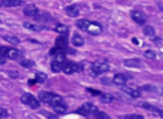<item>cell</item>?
Wrapping results in <instances>:
<instances>
[{"label":"cell","mask_w":163,"mask_h":119,"mask_svg":"<svg viewBox=\"0 0 163 119\" xmlns=\"http://www.w3.org/2000/svg\"><path fill=\"white\" fill-rule=\"evenodd\" d=\"M127 82V77L123 73H117L113 78V82L117 86H123Z\"/></svg>","instance_id":"2e32d148"},{"label":"cell","mask_w":163,"mask_h":119,"mask_svg":"<svg viewBox=\"0 0 163 119\" xmlns=\"http://www.w3.org/2000/svg\"><path fill=\"white\" fill-rule=\"evenodd\" d=\"M2 22L1 21H0V23H2Z\"/></svg>","instance_id":"7bdbcfd3"},{"label":"cell","mask_w":163,"mask_h":119,"mask_svg":"<svg viewBox=\"0 0 163 119\" xmlns=\"http://www.w3.org/2000/svg\"><path fill=\"white\" fill-rule=\"evenodd\" d=\"M80 10V7L78 5H71L65 8L66 13L70 17H77L79 15Z\"/></svg>","instance_id":"ba28073f"},{"label":"cell","mask_w":163,"mask_h":119,"mask_svg":"<svg viewBox=\"0 0 163 119\" xmlns=\"http://www.w3.org/2000/svg\"><path fill=\"white\" fill-rule=\"evenodd\" d=\"M103 31L102 26L96 21H90L88 24L85 32L92 36H99Z\"/></svg>","instance_id":"5b68a950"},{"label":"cell","mask_w":163,"mask_h":119,"mask_svg":"<svg viewBox=\"0 0 163 119\" xmlns=\"http://www.w3.org/2000/svg\"><path fill=\"white\" fill-rule=\"evenodd\" d=\"M81 107L83 108L89 113V115H94L99 111L98 107L93 103H90V102H87V103H84Z\"/></svg>","instance_id":"5bb4252c"},{"label":"cell","mask_w":163,"mask_h":119,"mask_svg":"<svg viewBox=\"0 0 163 119\" xmlns=\"http://www.w3.org/2000/svg\"><path fill=\"white\" fill-rule=\"evenodd\" d=\"M21 50L15 48L1 46L0 47V56L11 60H18L23 56Z\"/></svg>","instance_id":"7a4b0ae2"},{"label":"cell","mask_w":163,"mask_h":119,"mask_svg":"<svg viewBox=\"0 0 163 119\" xmlns=\"http://www.w3.org/2000/svg\"><path fill=\"white\" fill-rule=\"evenodd\" d=\"M52 110L53 111L58 113V114H63L64 113L66 110H67V106L64 104L63 103H60V104H58V105H54V106H52Z\"/></svg>","instance_id":"44dd1931"},{"label":"cell","mask_w":163,"mask_h":119,"mask_svg":"<svg viewBox=\"0 0 163 119\" xmlns=\"http://www.w3.org/2000/svg\"><path fill=\"white\" fill-rule=\"evenodd\" d=\"M132 42L133 43H135V44H136V45H138L139 44V42H138V40L136 38H135V37H134V38H132Z\"/></svg>","instance_id":"60d3db41"},{"label":"cell","mask_w":163,"mask_h":119,"mask_svg":"<svg viewBox=\"0 0 163 119\" xmlns=\"http://www.w3.org/2000/svg\"><path fill=\"white\" fill-rule=\"evenodd\" d=\"M141 107L144 108L145 110H149V111H150V112H157L160 115V117H162V110L158 108L157 107H156L155 106H154L152 104H150L149 103H143L141 104Z\"/></svg>","instance_id":"d6986e66"},{"label":"cell","mask_w":163,"mask_h":119,"mask_svg":"<svg viewBox=\"0 0 163 119\" xmlns=\"http://www.w3.org/2000/svg\"><path fill=\"white\" fill-rule=\"evenodd\" d=\"M1 4L5 7H13L20 6L23 3V0H1Z\"/></svg>","instance_id":"e0dca14e"},{"label":"cell","mask_w":163,"mask_h":119,"mask_svg":"<svg viewBox=\"0 0 163 119\" xmlns=\"http://www.w3.org/2000/svg\"><path fill=\"white\" fill-rule=\"evenodd\" d=\"M110 66L104 62H94L91 65V70L93 73L99 75L109 71Z\"/></svg>","instance_id":"8992f818"},{"label":"cell","mask_w":163,"mask_h":119,"mask_svg":"<svg viewBox=\"0 0 163 119\" xmlns=\"http://www.w3.org/2000/svg\"><path fill=\"white\" fill-rule=\"evenodd\" d=\"M6 63V59L5 57H2V56H0V65L5 64Z\"/></svg>","instance_id":"ab89813d"},{"label":"cell","mask_w":163,"mask_h":119,"mask_svg":"<svg viewBox=\"0 0 163 119\" xmlns=\"http://www.w3.org/2000/svg\"><path fill=\"white\" fill-rule=\"evenodd\" d=\"M39 12L38 8L34 5L29 4L26 6L23 9V13L26 16L34 17Z\"/></svg>","instance_id":"8fae6325"},{"label":"cell","mask_w":163,"mask_h":119,"mask_svg":"<svg viewBox=\"0 0 163 119\" xmlns=\"http://www.w3.org/2000/svg\"><path fill=\"white\" fill-rule=\"evenodd\" d=\"M34 17V20L38 22H48L51 19V15L47 12H43L41 13L38 12Z\"/></svg>","instance_id":"9a60e30c"},{"label":"cell","mask_w":163,"mask_h":119,"mask_svg":"<svg viewBox=\"0 0 163 119\" xmlns=\"http://www.w3.org/2000/svg\"><path fill=\"white\" fill-rule=\"evenodd\" d=\"M145 57L148 59H154L157 56V53L154 50H147L145 52L144 54Z\"/></svg>","instance_id":"f1b7e54d"},{"label":"cell","mask_w":163,"mask_h":119,"mask_svg":"<svg viewBox=\"0 0 163 119\" xmlns=\"http://www.w3.org/2000/svg\"><path fill=\"white\" fill-rule=\"evenodd\" d=\"M23 26L25 29L33 31V32H40L45 29V26L41 24H33L29 22H25L23 24Z\"/></svg>","instance_id":"9c48e42d"},{"label":"cell","mask_w":163,"mask_h":119,"mask_svg":"<svg viewBox=\"0 0 163 119\" xmlns=\"http://www.w3.org/2000/svg\"><path fill=\"white\" fill-rule=\"evenodd\" d=\"M2 7V4H1V3H0V7Z\"/></svg>","instance_id":"b9f144b4"},{"label":"cell","mask_w":163,"mask_h":119,"mask_svg":"<svg viewBox=\"0 0 163 119\" xmlns=\"http://www.w3.org/2000/svg\"><path fill=\"white\" fill-rule=\"evenodd\" d=\"M8 76L12 79H16L19 77V72L15 70H11L8 72Z\"/></svg>","instance_id":"e575fe53"},{"label":"cell","mask_w":163,"mask_h":119,"mask_svg":"<svg viewBox=\"0 0 163 119\" xmlns=\"http://www.w3.org/2000/svg\"><path fill=\"white\" fill-rule=\"evenodd\" d=\"M47 76L44 73L42 72H37L35 74V80L37 83H40L41 84L43 83L47 80Z\"/></svg>","instance_id":"4316f807"},{"label":"cell","mask_w":163,"mask_h":119,"mask_svg":"<svg viewBox=\"0 0 163 119\" xmlns=\"http://www.w3.org/2000/svg\"><path fill=\"white\" fill-rule=\"evenodd\" d=\"M114 96L108 93H103L101 94V96L99 97V101L103 104H108L114 101Z\"/></svg>","instance_id":"ffe728a7"},{"label":"cell","mask_w":163,"mask_h":119,"mask_svg":"<svg viewBox=\"0 0 163 119\" xmlns=\"http://www.w3.org/2000/svg\"><path fill=\"white\" fill-rule=\"evenodd\" d=\"M84 70L82 64H77L70 61H65L63 64L62 71L67 75L73 74L75 72H80Z\"/></svg>","instance_id":"3957f363"},{"label":"cell","mask_w":163,"mask_h":119,"mask_svg":"<svg viewBox=\"0 0 163 119\" xmlns=\"http://www.w3.org/2000/svg\"><path fill=\"white\" fill-rule=\"evenodd\" d=\"M143 32L146 36L153 37L155 35V29L152 26L148 25L143 28Z\"/></svg>","instance_id":"83f0119b"},{"label":"cell","mask_w":163,"mask_h":119,"mask_svg":"<svg viewBox=\"0 0 163 119\" xmlns=\"http://www.w3.org/2000/svg\"><path fill=\"white\" fill-rule=\"evenodd\" d=\"M20 65L24 68L30 69L35 66V62L32 60L23 59L20 62Z\"/></svg>","instance_id":"484cf974"},{"label":"cell","mask_w":163,"mask_h":119,"mask_svg":"<svg viewBox=\"0 0 163 119\" xmlns=\"http://www.w3.org/2000/svg\"><path fill=\"white\" fill-rule=\"evenodd\" d=\"M130 16L133 21H134L136 23L143 25L146 22L147 19L141 12L138 10H132L130 12Z\"/></svg>","instance_id":"52a82bcc"},{"label":"cell","mask_w":163,"mask_h":119,"mask_svg":"<svg viewBox=\"0 0 163 119\" xmlns=\"http://www.w3.org/2000/svg\"><path fill=\"white\" fill-rule=\"evenodd\" d=\"M86 90H87V91H89L93 96H98L101 94V92L100 91L96 90L91 88H87Z\"/></svg>","instance_id":"8d00e7d4"},{"label":"cell","mask_w":163,"mask_h":119,"mask_svg":"<svg viewBox=\"0 0 163 119\" xmlns=\"http://www.w3.org/2000/svg\"><path fill=\"white\" fill-rule=\"evenodd\" d=\"M8 115V112L6 109L0 107V118H7Z\"/></svg>","instance_id":"1f68e13d"},{"label":"cell","mask_w":163,"mask_h":119,"mask_svg":"<svg viewBox=\"0 0 163 119\" xmlns=\"http://www.w3.org/2000/svg\"><path fill=\"white\" fill-rule=\"evenodd\" d=\"M89 22L90 21L87 19H79L75 22V26L81 31L85 32L86 28Z\"/></svg>","instance_id":"603a6c76"},{"label":"cell","mask_w":163,"mask_h":119,"mask_svg":"<svg viewBox=\"0 0 163 119\" xmlns=\"http://www.w3.org/2000/svg\"><path fill=\"white\" fill-rule=\"evenodd\" d=\"M101 82L102 84L104 85V86H110L112 83V80L108 77H103L101 79Z\"/></svg>","instance_id":"d590c367"},{"label":"cell","mask_w":163,"mask_h":119,"mask_svg":"<svg viewBox=\"0 0 163 119\" xmlns=\"http://www.w3.org/2000/svg\"><path fill=\"white\" fill-rule=\"evenodd\" d=\"M143 90L145 91H149V92H154L157 89V88L154 86H151V85H145L143 87Z\"/></svg>","instance_id":"d6a6232c"},{"label":"cell","mask_w":163,"mask_h":119,"mask_svg":"<svg viewBox=\"0 0 163 119\" xmlns=\"http://www.w3.org/2000/svg\"><path fill=\"white\" fill-rule=\"evenodd\" d=\"M95 117L98 118H101V119H107V118H110V117L108 116L106 113H105L103 112H99L98 111V112H96L94 115Z\"/></svg>","instance_id":"f546056e"},{"label":"cell","mask_w":163,"mask_h":119,"mask_svg":"<svg viewBox=\"0 0 163 119\" xmlns=\"http://www.w3.org/2000/svg\"><path fill=\"white\" fill-rule=\"evenodd\" d=\"M37 81H36L35 79H30L28 81V84L29 86H33V85H34L35 83H37Z\"/></svg>","instance_id":"f35d334b"},{"label":"cell","mask_w":163,"mask_h":119,"mask_svg":"<svg viewBox=\"0 0 163 119\" xmlns=\"http://www.w3.org/2000/svg\"><path fill=\"white\" fill-rule=\"evenodd\" d=\"M125 118H130V119H142L144 117L140 115H138V114H131L129 115H126L124 117Z\"/></svg>","instance_id":"836d02e7"},{"label":"cell","mask_w":163,"mask_h":119,"mask_svg":"<svg viewBox=\"0 0 163 119\" xmlns=\"http://www.w3.org/2000/svg\"><path fill=\"white\" fill-rule=\"evenodd\" d=\"M74 113L79 114V115H82V116H84V117H87V116L89 115V113L82 107L78 108L77 110H75L74 112Z\"/></svg>","instance_id":"4dcf8cb0"},{"label":"cell","mask_w":163,"mask_h":119,"mask_svg":"<svg viewBox=\"0 0 163 119\" xmlns=\"http://www.w3.org/2000/svg\"><path fill=\"white\" fill-rule=\"evenodd\" d=\"M21 101L24 105L28 106L33 110L37 109L40 107V104L38 101L35 98V97L32 94L29 92L24 93L21 97Z\"/></svg>","instance_id":"277c9868"},{"label":"cell","mask_w":163,"mask_h":119,"mask_svg":"<svg viewBox=\"0 0 163 119\" xmlns=\"http://www.w3.org/2000/svg\"><path fill=\"white\" fill-rule=\"evenodd\" d=\"M40 113L42 114V115H45L47 118H58V117L56 116V115H54L53 114H52V113H49V112H45V111H42V112H40Z\"/></svg>","instance_id":"74e56055"},{"label":"cell","mask_w":163,"mask_h":119,"mask_svg":"<svg viewBox=\"0 0 163 119\" xmlns=\"http://www.w3.org/2000/svg\"><path fill=\"white\" fill-rule=\"evenodd\" d=\"M71 43L75 47H80L84 45V40L80 34L75 32L71 38Z\"/></svg>","instance_id":"4fadbf2b"},{"label":"cell","mask_w":163,"mask_h":119,"mask_svg":"<svg viewBox=\"0 0 163 119\" xmlns=\"http://www.w3.org/2000/svg\"><path fill=\"white\" fill-rule=\"evenodd\" d=\"M121 89H122V91H124L127 94H128L129 96H130L131 97L138 98L141 96V94L138 91L133 89V88H131L130 87L124 86V87H122Z\"/></svg>","instance_id":"ac0fdd59"},{"label":"cell","mask_w":163,"mask_h":119,"mask_svg":"<svg viewBox=\"0 0 163 119\" xmlns=\"http://www.w3.org/2000/svg\"><path fill=\"white\" fill-rule=\"evenodd\" d=\"M3 40L6 41L7 42H8L12 45H18L21 43L20 39L15 36H11V35H5L3 37Z\"/></svg>","instance_id":"cb8c5ba5"},{"label":"cell","mask_w":163,"mask_h":119,"mask_svg":"<svg viewBox=\"0 0 163 119\" xmlns=\"http://www.w3.org/2000/svg\"><path fill=\"white\" fill-rule=\"evenodd\" d=\"M62 67H63V64L52 61L50 64V67H51L50 69L52 72L53 73L61 72L62 71Z\"/></svg>","instance_id":"d4e9b609"},{"label":"cell","mask_w":163,"mask_h":119,"mask_svg":"<svg viewBox=\"0 0 163 119\" xmlns=\"http://www.w3.org/2000/svg\"><path fill=\"white\" fill-rule=\"evenodd\" d=\"M38 97L43 103L51 107L63 103V98L56 93L42 91L38 93Z\"/></svg>","instance_id":"6da1fadb"},{"label":"cell","mask_w":163,"mask_h":119,"mask_svg":"<svg viewBox=\"0 0 163 119\" xmlns=\"http://www.w3.org/2000/svg\"><path fill=\"white\" fill-rule=\"evenodd\" d=\"M54 31L58 32L61 35H66L69 32L68 26L63 24H58L54 28Z\"/></svg>","instance_id":"7402d4cb"},{"label":"cell","mask_w":163,"mask_h":119,"mask_svg":"<svg viewBox=\"0 0 163 119\" xmlns=\"http://www.w3.org/2000/svg\"><path fill=\"white\" fill-rule=\"evenodd\" d=\"M124 65L128 67L133 68H140L142 67V62L140 59L138 58L127 59L124 61Z\"/></svg>","instance_id":"7c38bea8"},{"label":"cell","mask_w":163,"mask_h":119,"mask_svg":"<svg viewBox=\"0 0 163 119\" xmlns=\"http://www.w3.org/2000/svg\"><path fill=\"white\" fill-rule=\"evenodd\" d=\"M55 45L56 47L66 50L68 47V40L66 35H61L58 37L55 41Z\"/></svg>","instance_id":"30bf717a"}]
</instances>
